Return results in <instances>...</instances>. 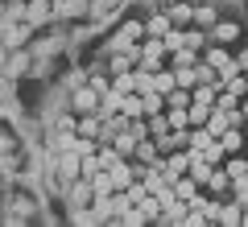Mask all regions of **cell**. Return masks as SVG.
<instances>
[{
	"label": "cell",
	"instance_id": "83f0119b",
	"mask_svg": "<svg viewBox=\"0 0 248 227\" xmlns=\"http://www.w3.org/2000/svg\"><path fill=\"white\" fill-rule=\"evenodd\" d=\"M240 223H248V207H244V219H240Z\"/></svg>",
	"mask_w": 248,
	"mask_h": 227
},
{
	"label": "cell",
	"instance_id": "484cf974",
	"mask_svg": "<svg viewBox=\"0 0 248 227\" xmlns=\"http://www.w3.org/2000/svg\"><path fill=\"white\" fill-rule=\"evenodd\" d=\"M29 29H33V25H29V21H25V25H21V29H13V33H9V45H21V42H25V37H29Z\"/></svg>",
	"mask_w": 248,
	"mask_h": 227
},
{
	"label": "cell",
	"instance_id": "30bf717a",
	"mask_svg": "<svg viewBox=\"0 0 248 227\" xmlns=\"http://www.w3.org/2000/svg\"><path fill=\"white\" fill-rule=\"evenodd\" d=\"M157 157H161V149H157V140H153V136H141V140H137L133 161H141V166H153Z\"/></svg>",
	"mask_w": 248,
	"mask_h": 227
},
{
	"label": "cell",
	"instance_id": "4fadbf2b",
	"mask_svg": "<svg viewBox=\"0 0 248 227\" xmlns=\"http://www.w3.org/2000/svg\"><path fill=\"white\" fill-rule=\"evenodd\" d=\"M153 87H157L161 95H170V91L178 87V79H174V66H170V70H166V66H157V70H153Z\"/></svg>",
	"mask_w": 248,
	"mask_h": 227
},
{
	"label": "cell",
	"instance_id": "4316f807",
	"mask_svg": "<svg viewBox=\"0 0 248 227\" xmlns=\"http://www.w3.org/2000/svg\"><path fill=\"white\" fill-rule=\"evenodd\" d=\"M236 66H240V70H248V45H244V50H236Z\"/></svg>",
	"mask_w": 248,
	"mask_h": 227
},
{
	"label": "cell",
	"instance_id": "8fae6325",
	"mask_svg": "<svg viewBox=\"0 0 248 227\" xmlns=\"http://www.w3.org/2000/svg\"><path fill=\"white\" fill-rule=\"evenodd\" d=\"M223 91H228V95H236L240 104H244V99H248V75L240 70V75H232V79H223Z\"/></svg>",
	"mask_w": 248,
	"mask_h": 227
},
{
	"label": "cell",
	"instance_id": "277c9868",
	"mask_svg": "<svg viewBox=\"0 0 248 227\" xmlns=\"http://www.w3.org/2000/svg\"><path fill=\"white\" fill-rule=\"evenodd\" d=\"M71 112L75 116H87V112H99V91L91 87H75V95H71Z\"/></svg>",
	"mask_w": 248,
	"mask_h": 227
},
{
	"label": "cell",
	"instance_id": "8992f818",
	"mask_svg": "<svg viewBox=\"0 0 248 227\" xmlns=\"http://www.w3.org/2000/svg\"><path fill=\"white\" fill-rule=\"evenodd\" d=\"M170 29H174V21H170V13L157 4V13H153V17L145 21V37H166Z\"/></svg>",
	"mask_w": 248,
	"mask_h": 227
},
{
	"label": "cell",
	"instance_id": "ffe728a7",
	"mask_svg": "<svg viewBox=\"0 0 248 227\" xmlns=\"http://www.w3.org/2000/svg\"><path fill=\"white\" fill-rule=\"evenodd\" d=\"M223 169H228V174H232V182H236V178H244V174H248V157H240V153H232V157L223 161Z\"/></svg>",
	"mask_w": 248,
	"mask_h": 227
},
{
	"label": "cell",
	"instance_id": "ba28073f",
	"mask_svg": "<svg viewBox=\"0 0 248 227\" xmlns=\"http://www.w3.org/2000/svg\"><path fill=\"white\" fill-rule=\"evenodd\" d=\"M54 17H91L87 0H54Z\"/></svg>",
	"mask_w": 248,
	"mask_h": 227
},
{
	"label": "cell",
	"instance_id": "f546056e",
	"mask_svg": "<svg viewBox=\"0 0 248 227\" xmlns=\"http://www.w3.org/2000/svg\"><path fill=\"white\" fill-rule=\"evenodd\" d=\"M244 153H248V136H244Z\"/></svg>",
	"mask_w": 248,
	"mask_h": 227
},
{
	"label": "cell",
	"instance_id": "6da1fadb",
	"mask_svg": "<svg viewBox=\"0 0 248 227\" xmlns=\"http://www.w3.org/2000/svg\"><path fill=\"white\" fill-rule=\"evenodd\" d=\"M137 42H145V21L128 17V21H124V25L104 42V54H120V50H128V45H137Z\"/></svg>",
	"mask_w": 248,
	"mask_h": 227
},
{
	"label": "cell",
	"instance_id": "7a4b0ae2",
	"mask_svg": "<svg viewBox=\"0 0 248 227\" xmlns=\"http://www.w3.org/2000/svg\"><path fill=\"white\" fill-rule=\"evenodd\" d=\"M166 58H170V50H166V37H145V42H141V62H137V66H149V70H157Z\"/></svg>",
	"mask_w": 248,
	"mask_h": 227
},
{
	"label": "cell",
	"instance_id": "d4e9b609",
	"mask_svg": "<svg viewBox=\"0 0 248 227\" xmlns=\"http://www.w3.org/2000/svg\"><path fill=\"white\" fill-rule=\"evenodd\" d=\"M99 169H104V166H99V157H95V153H91V157H83V178H95Z\"/></svg>",
	"mask_w": 248,
	"mask_h": 227
},
{
	"label": "cell",
	"instance_id": "ac0fdd59",
	"mask_svg": "<svg viewBox=\"0 0 248 227\" xmlns=\"http://www.w3.org/2000/svg\"><path fill=\"white\" fill-rule=\"evenodd\" d=\"M170 128H190V107H166Z\"/></svg>",
	"mask_w": 248,
	"mask_h": 227
},
{
	"label": "cell",
	"instance_id": "7402d4cb",
	"mask_svg": "<svg viewBox=\"0 0 248 227\" xmlns=\"http://www.w3.org/2000/svg\"><path fill=\"white\" fill-rule=\"evenodd\" d=\"M215 104H195L190 99V128H199V124H207V116H211Z\"/></svg>",
	"mask_w": 248,
	"mask_h": 227
},
{
	"label": "cell",
	"instance_id": "5b68a950",
	"mask_svg": "<svg viewBox=\"0 0 248 227\" xmlns=\"http://www.w3.org/2000/svg\"><path fill=\"white\" fill-rule=\"evenodd\" d=\"M54 17V0H29V9H25V21L29 25H46V21Z\"/></svg>",
	"mask_w": 248,
	"mask_h": 227
},
{
	"label": "cell",
	"instance_id": "9a60e30c",
	"mask_svg": "<svg viewBox=\"0 0 248 227\" xmlns=\"http://www.w3.org/2000/svg\"><path fill=\"white\" fill-rule=\"evenodd\" d=\"M240 219H244V207H240L236 198H232V202L223 198V202H219V219H215V223H240Z\"/></svg>",
	"mask_w": 248,
	"mask_h": 227
},
{
	"label": "cell",
	"instance_id": "3957f363",
	"mask_svg": "<svg viewBox=\"0 0 248 227\" xmlns=\"http://www.w3.org/2000/svg\"><path fill=\"white\" fill-rule=\"evenodd\" d=\"M207 37H211L215 45H236L240 37H244V29H240V21H223V17H219L211 29H207Z\"/></svg>",
	"mask_w": 248,
	"mask_h": 227
},
{
	"label": "cell",
	"instance_id": "52a82bcc",
	"mask_svg": "<svg viewBox=\"0 0 248 227\" xmlns=\"http://www.w3.org/2000/svg\"><path fill=\"white\" fill-rule=\"evenodd\" d=\"M166 13H170V21H174L178 29L195 25V4H186V0H174V4H166Z\"/></svg>",
	"mask_w": 248,
	"mask_h": 227
},
{
	"label": "cell",
	"instance_id": "44dd1931",
	"mask_svg": "<svg viewBox=\"0 0 248 227\" xmlns=\"http://www.w3.org/2000/svg\"><path fill=\"white\" fill-rule=\"evenodd\" d=\"M112 87H116V91H124V95H133V91H137V75H133V70L112 75Z\"/></svg>",
	"mask_w": 248,
	"mask_h": 227
},
{
	"label": "cell",
	"instance_id": "9c48e42d",
	"mask_svg": "<svg viewBox=\"0 0 248 227\" xmlns=\"http://www.w3.org/2000/svg\"><path fill=\"white\" fill-rule=\"evenodd\" d=\"M203 190H211L215 198H228V194H232V174H228V169H223V166H215V174H211V182H207Z\"/></svg>",
	"mask_w": 248,
	"mask_h": 227
},
{
	"label": "cell",
	"instance_id": "f1b7e54d",
	"mask_svg": "<svg viewBox=\"0 0 248 227\" xmlns=\"http://www.w3.org/2000/svg\"><path fill=\"white\" fill-rule=\"evenodd\" d=\"M244 132H248V116H244Z\"/></svg>",
	"mask_w": 248,
	"mask_h": 227
},
{
	"label": "cell",
	"instance_id": "5bb4252c",
	"mask_svg": "<svg viewBox=\"0 0 248 227\" xmlns=\"http://www.w3.org/2000/svg\"><path fill=\"white\" fill-rule=\"evenodd\" d=\"M207 128H211L215 136H223V132L232 128V120H228V107H211V116H207Z\"/></svg>",
	"mask_w": 248,
	"mask_h": 227
},
{
	"label": "cell",
	"instance_id": "603a6c76",
	"mask_svg": "<svg viewBox=\"0 0 248 227\" xmlns=\"http://www.w3.org/2000/svg\"><path fill=\"white\" fill-rule=\"evenodd\" d=\"M145 120H149V136H166V132H170L166 112H157V116H145Z\"/></svg>",
	"mask_w": 248,
	"mask_h": 227
},
{
	"label": "cell",
	"instance_id": "7c38bea8",
	"mask_svg": "<svg viewBox=\"0 0 248 227\" xmlns=\"http://www.w3.org/2000/svg\"><path fill=\"white\" fill-rule=\"evenodd\" d=\"M244 136H248L244 128H228V132L219 136V145L228 149V157H232V153H244Z\"/></svg>",
	"mask_w": 248,
	"mask_h": 227
},
{
	"label": "cell",
	"instance_id": "2e32d148",
	"mask_svg": "<svg viewBox=\"0 0 248 227\" xmlns=\"http://www.w3.org/2000/svg\"><path fill=\"white\" fill-rule=\"evenodd\" d=\"M141 104H145V116L166 112V95H161V91H141Z\"/></svg>",
	"mask_w": 248,
	"mask_h": 227
},
{
	"label": "cell",
	"instance_id": "d6986e66",
	"mask_svg": "<svg viewBox=\"0 0 248 227\" xmlns=\"http://www.w3.org/2000/svg\"><path fill=\"white\" fill-rule=\"evenodd\" d=\"M87 182H91V190H95V194H116L112 174H108V169H99V174H95V178H87Z\"/></svg>",
	"mask_w": 248,
	"mask_h": 227
},
{
	"label": "cell",
	"instance_id": "e0dca14e",
	"mask_svg": "<svg viewBox=\"0 0 248 227\" xmlns=\"http://www.w3.org/2000/svg\"><path fill=\"white\" fill-rule=\"evenodd\" d=\"M215 21H219V13H215L211 4H195V25L199 29H211Z\"/></svg>",
	"mask_w": 248,
	"mask_h": 227
},
{
	"label": "cell",
	"instance_id": "cb8c5ba5",
	"mask_svg": "<svg viewBox=\"0 0 248 227\" xmlns=\"http://www.w3.org/2000/svg\"><path fill=\"white\" fill-rule=\"evenodd\" d=\"M116 9H120V0H95V4H91V17L104 21V17H112Z\"/></svg>",
	"mask_w": 248,
	"mask_h": 227
}]
</instances>
